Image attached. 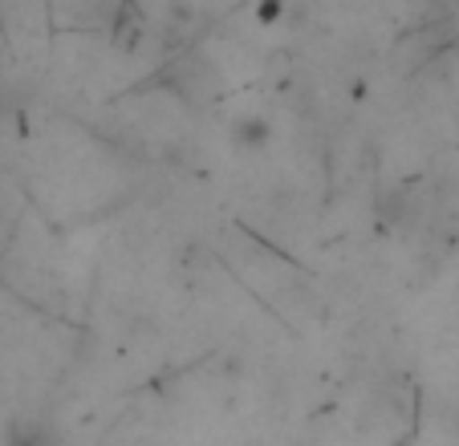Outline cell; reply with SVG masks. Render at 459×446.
I'll list each match as a JSON object with an SVG mask.
<instances>
[{
	"label": "cell",
	"instance_id": "1",
	"mask_svg": "<svg viewBox=\"0 0 459 446\" xmlns=\"http://www.w3.org/2000/svg\"><path fill=\"white\" fill-rule=\"evenodd\" d=\"M232 134L236 142H264V122H240Z\"/></svg>",
	"mask_w": 459,
	"mask_h": 446
}]
</instances>
